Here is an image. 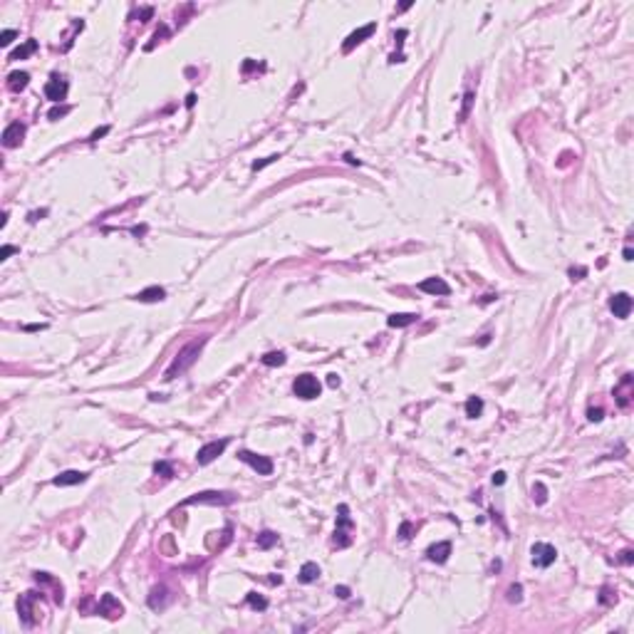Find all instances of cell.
Returning a JSON list of instances; mask_svg holds the SVG:
<instances>
[{
  "mask_svg": "<svg viewBox=\"0 0 634 634\" xmlns=\"http://www.w3.org/2000/svg\"><path fill=\"white\" fill-rule=\"evenodd\" d=\"M206 342H208V337L203 334V337H196V339H191L188 344H183L181 349H179V355H176V360L169 364V369L164 372V379L171 382V379L181 377L186 369H191V367L196 364V360H198V355H201V349H203Z\"/></svg>",
  "mask_w": 634,
  "mask_h": 634,
  "instance_id": "cell-1",
  "label": "cell"
},
{
  "mask_svg": "<svg viewBox=\"0 0 634 634\" xmlns=\"http://www.w3.org/2000/svg\"><path fill=\"white\" fill-rule=\"evenodd\" d=\"M236 496L233 493H223V490H203V493H193L183 501L181 506H198V503H206V506H228L233 503Z\"/></svg>",
  "mask_w": 634,
  "mask_h": 634,
  "instance_id": "cell-2",
  "label": "cell"
},
{
  "mask_svg": "<svg viewBox=\"0 0 634 634\" xmlns=\"http://www.w3.org/2000/svg\"><path fill=\"white\" fill-rule=\"evenodd\" d=\"M293 392L295 396H300V399H317L320 392H322V384L317 382V377H312V374H300L298 379H295V384H293Z\"/></svg>",
  "mask_w": 634,
  "mask_h": 634,
  "instance_id": "cell-3",
  "label": "cell"
},
{
  "mask_svg": "<svg viewBox=\"0 0 634 634\" xmlns=\"http://www.w3.org/2000/svg\"><path fill=\"white\" fill-rule=\"evenodd\" d=\"M238 458H241L243 463H248L250 468H255L258 471V476H270L272 473V461L268 458V456H260V453H253V451H238Z\"/></svg>",
  "mask_w": 634,
  "mask_h": 634,
  "instance_id": "cell-4",
  "label": "cell"
},
{
  "mask_svg": "<svg viewBox=\"0 0 634 634\" xmlns=\"http://www.w3.org/2000/svg\"><path fill=\"white\" fill-rule=\"evenodd\" d=\"M67 92H69V85H67V80H62L60 75H52L50 82L45 85V97L50 102H55V104H60V102L67 99Z\"/></svg>",
  "mask_w": 634,
  "mask_h": 634,
  "instance_id": "cell-5",
  "label": "cell"
},
{
  "mask_svg": "<svg viewBox=\"0 0 634 634\" xmlns=\"http://www.w3.org/2000/svg\"><path fill=\"white\" fill-rule=\"evenodd\" d=\"M530 552H533V565L535 568H550L555 562V557H557V550L547 543H535Z\"/></svg>",
  "mask_w": 634,
  "mask_h": 634,
  "instance_id": "cell-6",
  "label": "cell"
},
{
  "mask_svg": "<svg viewBox=\"0 0 634 634\" xmlns=\"http://www.w3.org/2000/svg\"><path fill=\"white\" fill-rule=\"evenodd\" d=\"M23 139H25V124H23V121H13V124L5 126V131H3V147H5V149L20 147Z\"/></svg>",
  "mask_w": 634,
  "mask_h": 634,
  "instance_id": "cell-7",
  "label": "cell"
},
{
  "mask_svg": "<svg viewBox=\"0 0 634 634\" xmlns=\"http://www.w3.org/2000/svg\"><path fill=\"white\" fill-rule=\"evenodd\" d=\"M226 446H228V439H221V441H211V444H206V446H201L198 453H196V461L201 463V466H206V463H211L216 461L221 453L226 451Z\"/></svg>",
  "mask_w": 634,
  "mask_h": 634,
  "instance_id": "cell-8",
  "label": "cell"
},
{
  "mask_svg": "<svg viewBox=\"0 0 634 634\" xmlns=\"http://www.w3.org/2000/svg\"><path fill=\"white\" fill-rule=\"evenodd\" d=\"M632 295L629 293H617V295H612L609 298V310L614 312V317H619V320H624V317H629V312H632Z\"/></svg>",
  "mask_w": 634,
  "mask_h": 634,
  "instance_id": "cell-9",
  "label": "cell"
},
{
  "mask_svg": "<svg viewBox=\"0 0 634 634\" xmlns=\"http://www.w3.org/2000/svg\"><path fill=\"white\" fill-rule=\"evenodd\" d=\"M40 595L37 592H28V595H23L20 600H18V612H20V619L28 624V627H32L35 622H37V617H35V607H32V602L37 600Z\"/></svg>",
  "mask_w": 634,
  "mask_h": 634,
  "instance_id": "cell-10",
  "label": "cell"
},
{
  "mask_svg": "<svg viewBox=\"0 0 634 634\" xmlns=\"http://www.w3.org/2000/svg\"><path fill=\"white\" fill-rule=\"evenodd\" d=\"M419 290L426 295H451V285L444 277H426L419 283Z\"/></svg>",
  "mask_w": 634,
  "mask_h": 634,
  "instance_id": "cell-11",
  "label": "cell"
},
{
  "mask_svg": "<svg viewBox=\"0 0 634 634\" xmlns=\"http://www.w3.org/2000/svg\"><path fill=\"white\" fill-rule=\"evenodd\" d=\"M121 612H124V607H121L119 600H114V595H102V602L97 607V614H104V617H109V619H117V617H121Z\"/></svg>",
  "mask_w": 634,
  "mask_h": 634,
  "instance_id": "cell-12",
  "label": "cell"
},
{
  "mask_svg": "<svg viewBox=\"0 0 634 634\" xmlns=\"http://www.w3.org/2000/svg\"><path fill=\"white\" fill-rule=\"evenodd\" d=\"M614 399L619 404V409H627L632 401V374H624L622 382L614 387Z\"/></svg>",
  "mask_w": 634,
  "mask_h": 634,
  "instance_id": "cell-13",
  "label": "cell"
},
{
  "mask_svg": "<svg viewBox=\"0 0 634 634\" xmlns=\"http://www.w3.org/2000/svg\"><path fill=\"white\" fill-rule=\"evenodd\" d=\"M377 30V23H369V25H364V28H360V30H355L347 40H344V45H342V50L344 52H349V50H355L360 42H364V37H369L372 32Z\"/></svg>",
  "mask_w": 634,
  "mask_h": 634,
  "instance_id": "cell-14",
  "label": "cell"
},
{
  "mask_svg": "<svg viewBox=\"0 0 634 634\" xmlns=\"http://www.w3.org/2000/svg\"><path fill=\"white\" fill-rule=\"evenodd\" d=\"M449 555H451V543H449V540L431 545V547L426 550V557H429L431 562H439V565H444V562L449 560Z\"/></svg>",
  "mask_w": 634,
  "mask_h": 634,
  "instance_id": "cell-15",
  "label": "cell"
},
{
  "mask_svg": "<svg viewBox=\"0 0 634 634\" xmlns=\"http://www.w3.org/2000/svg\"><path fill=\"white\" fill-rule=\"evenodd\" d=\"M82 481H87V473H82V471H62L60 476L52 478L55 485H77Z\"/></svg>",
  "mask_w": 634,
  "mask_h": 634,
  "instance_id": "cell-16",
  "label": "cell"
},
{
  "mask_svg": "<svg viewBox=\"0 0 634 634\" xmlns=\"http://www.w3.org/2000/svg\"><path fill=\"white\" fill-rule=\"evenodd\" d=\"M419 320V315L416 312H394L387 317V325L389 327H409V325H414Z\"/></svg>",
  "mask_w": 634,
  "mask_h": 634,
  "instance_id": "cell-17",
  "label": "cell"
},
{
  "mask_svg": "<svg viewBox=\"0 0 634 634\" xmlns=\"http://www.w3.org/2000/svg\"><path fill=\"white\" fill-rule=\"evenodd\" d=\"M164 298H166V290L159 288V285H151L147 290H142L139 295H134V300H139V302H161Z\"/></svg>",
  "mask_w": 634,
  "mask_h": 634,
  "instance_id": "cell-18",
  "label": "cell"
},
{
  "mask_svg": "<svg viewBox=\"0 0 634 634\" xmlns=\"http://www.w3.org/2000/svg\"><path fill=\"white\" fill-rule=\"evenodd\" d=\"M28 82H30V75L28 72H10L8 75V90L10 92H23L28 87Z\"/></svg>",
  "mask_w": 634,
  "mask_h": 634,
  "instance_id": "cell-19",
  "label": "cell"
},
{
  "mask_svg": "<svg viewBox=\"0 0 634 634\" xmlns=\"http://www.w3.org/2000/svg\"><path fill=\"white\" fill-rule=\"evenodd\" d=\"M169 602V590L164 587V585H159V587H154L149 595V607L151 609H164Z\"/></svg>",
  "mask_w": 634,
  "mask_h": 634,
  "instance_id": "cell-20",
  "label": "cell"
},
{
  "mask_svg": "<svg viewBox=\"0 0 634 634\" xmlns=\"http://www.w3.org/2000/svg\"><path fill=\"white\" fill-rule=\"evenodd\" d=\"M35 50H37V40H25V45H20L18 50H13L8 60H10V62H15V60H25V57H30V55L35 52Z\"/></svg>",
  "mask_w": 634,
  "mask_h": 634,
  "instance_id": "cell-21",
  "label": "cell"
},
{
  "mask_svg": "<svg viewBox=\"0 0 634 634\" xmlns=\"http://www.w3.org/2000/svg\"><path fill=\"white\" fill-rule=\"evenodd\" d=\"M300 582H305V585H310V582H315L317 577H320V565L317 562H305L300 568Z\"/></svg>",
  "mask_w": 634,
  "mask_h": 634,
  "instance_id": "cell-22",
  "label": "cell"
},
{
  "mask_svg": "<svg viewBox=\"0 0 634 634\" xmlns=\"http://www.w3.org/2000/svg\"><path fill=\"white\" fill-rule=\"evenodd\" d=\"M481 414H483V399L481 396H471L466 401V416L468 419H478Z\"/></svg>",
  "mask_w": 634,
  "mask_h": 634,
  "instance_id": "cell-23",
  "label": "cell"
},
{
  "mask_svg": "<svg viewBox=\"0 0 634 634\" xmlns=\"http://www.w3.org/2000/svg\"><path fill=\"white\" fill-rule=\"evenodd\" d=\"M337 530H352V518H349V508L342 503L339 508H337Z\"/></svg>",
  "mask_w": 634,
  "mask_h": 634,
  "instance_id": "cell-24",
  "label": "cell"
},
{
  "mask_svg": "<svg viewBox=\"0 0 634 634\" xmlns=\"http://www.w3.org/2000/svg\"><path fill=\"white\" fill-rule=\"evenodd\" d=\"M285 352H268V355H263L260 357V362L265 364V367H283L285 364Z\"/></svg>",
  "mask_w": 634,
  "mask_h": 634,
  "instance_id": "cell-25",
  "label": "cell"
},
{
  "mask_svg": "<svg viewBox=\"0 0 634 634\" xmlns=\"http://www.w3.org/2000/svg\"><path fill=\"white\" fill-rule=\"evenodd\" d=\"M272 545H277V535H275L272 530H263V533L258 535V547H260V550H268Z\"/></svg>",
  "mask_w": 634,
  "mask_h": 634,
  "instance_id": "cell-26",
  "label": "cell"
},
{
  "mask_svg": "<svg viewBox=\"0 0 634 634\" xmlns=\"http://www.w3.org/2000/svg\"><path fill=\"white\" fill-rule=\"evenodd\" d=\"M248 604L253 607V609H268V600L263 597V595H258V592H248Z\"/></svg>",
  "mask_w": 634,
  "mask_h": 634,
  "instance_id": "cell-27",
  "label": "cell"
},
{
  "mask_svg": "<svg viewBox=\"0 0 634 634\" xmlns=\"http://www.w3.org/2000/svg\"><path fill=\"white\" fill-rule=\"evenodd\" d=\"M154 473H159V476H164V478H171V476H174V466L166 463V461H156V463H154Z\"/></svg>",
  "mask_w": 634,
  "mask_h": 634,
  "instance_id": "cell-28",
  "label": "cell"
},
{
  "mask_svg": "<svg viewBox=\"0 0 634 634\" xmlns=\"http://www.w3.org/2000/svg\"><path fill=\"white\" fill-rule=\"evenodd\" d=\"M533 501H535V503H540V506H543L545 501H547V488H545L543 483H535V485H533Z\"/></svg>",
  "mask_w": 634,
  "mask_h": 634,
  "instance_id": "cell-29",
  "label": "cell"
},
{
  "mask_svg": "<svg viewBox=\"0 0 634 634\" xmlns=\"http://www.w3.org/2000/svg\"><path fill=\"white\" fill-rule=\"evenodd\" d=\"M471 104H473V92L468 90V92H466V97H463V109H461V114H458V119H461V121L468 117V112H471Z\"/></svg>",
  "mask_w": 634,
  "mask_h": 634,
  "instance_id": "cell-30",
  "label": "cell"
},
{
  "mask_svg": "<svg viewBox=\"0 0 634 634\" xmlns=\"http://www.w3.org/2000/svg\"><path fill=\"white\" fill-rule=\"evenodd\" d=\"M277 159H280L277 154H272V156H265V159H260V161H253V166H250V169H253V171H260V169H265V166L275 164Z\"/></svg>",
  "mask_w": 634,
  "mask_h": 634,
  "instance_id": "cell-31",
  "label": "cell"
},
{
  "mask_svg": "<svg viewBox=\"0 0 634 634\" xmlns=\"http://www.w3.org/2000/svg\"><path fill=\"white\" fill-rule=\"evenodd\" d=\"M69 112H72V107H52V109L47 112V119L57 121L60 117H64V114H69Z\"/></svg>",
  "mask_w": 634,
  "mask_h": 634,
  "instance_id": "cell-32",
  "label": "cell"
},
{
  "mask_svg": "<svg viewBox=\"0 0 634 634\" xmlns=\"http://www.w3.org/2000/svg\"><path fill=\"white\" fill-rule=\"evenodd\" d=\"M600 602H602V604H614V602H617V592H612V587H602V592H600Z\"/></svg>",
  "mask_w": 634,
  "mask_h": 634,
  "instance_id": "cell-33",
  "label": "cell"
},
{
  "mask_svg": "<svg viewBox=\"0 0 634 634\" xmlns=\"http://www.w3.org/2000/svg\"><path fill=\"white\" fill-rule=\"evenodd\" d=\"M523 600V587L520 585H511L508 587V602H520Z\"/></svg>",
  "mask_w": 634,
  "mask_h": 634,
  "instance_id": "cell-34",
  "label": "cell"
},
{
  "mask_svg": "<svg viewBox=\"0 0 634 634\" xmlns=\"http://www.w3.org/2000/svg\"><path fill=\"white\" fill-rule=\"evenodd\" d=\"M411 533H414V525H411L409 520H404V523H401V528H399V538H401V540H409V538H411Z\"/></svg>",
  "mask_w": 634,
  "mask_h": 634,
  "instance_id": "cell-35",
  "label": "cell"
},
{
  "mask_svg": "<svg viewBox=\"0 0 634 634\" xmlns=\"http://www.w3.org/2000/svg\"><path fill=\"white\" fill-rule=\"evenodd\" d=\"M15 37H18V32H15V30H5L3 35H0V45H3V47H8Z\"/></svg>",
  "mask_w": 634,
  "mask_h": 634,
  "instance_id": "cell-36",
  "label": "cell"
},
{
  "mask_svg": "<svg viewBox=\"0 0 634 634\" xmlns=\"http://www.w3.org/2000/svg\"><path fill=\"white\" fill-rule=\"evenodd\" d=\"M568 275H570V280H582V277L587 275V268H582V265H580V268H570Z\"/></svg>",
  "mask_w": 634,
  "mask_h": 634,
  "instance_id": "cell-37",
  "label": "cell"
},
{
  "mask_svg": "<svg viewBox=\"0 0 634 634\" xmlns=\"http://www.w3.org/2000/svg\"><path fill=\"white\" fill-rule=\"evenodd\" d=\"M587 419H590V421H602L604 411L600 409V406H597V409H590V411H587Z\"/></svg>",
  "mask_w": 634,
  "mask_h": 634,
  "instance_id": "cell-38",
  "label": "cell"
},
{
  "mask_svg": "<svg viewBox=\"0 0 634 634\" xmlns=\"http://www.w3.org/2000/svg\"><path fill=\"white\" fill-rule=\"evenodd\" d=\"M107 131H109V126H99V129H94V131H92V136H90V142H99Z\"/></svg>",
  "mask_w": 634,
  "mask_h": 634,
  "instance_id": "cell-39",
  "label": "cell"
},
{
  "mask_svg": "<svg viewBox=\"0 0 634 634\" xmlns=\"http://www.w3.org/2000/svg\"><path fill=\"white\" fill-rule=\"evenodd\" d=\"M619 560H622L624 565H632V562H634V552H632V550H622V552H619Z\"/></svg>",
  "mask_w": 634,
  "mask_h": 634,
  "instance_id": "cell-40",
  "label": "cell"
},
{
  "mask_svg": "<svg viewBox=\"0 0 634 634\" xmlns=\"http://www.w3.org/2000/svg\"><path fill=\"white\" fill-rule=\"evenodd\" d=\"M15 250H18L15 245H3V250H0V260H8V258H10V255L15 253Z\"/></svg>",
  "mask_w": 634,
  "mask_h": 634,
  "instance_id": "cell-41",
  "label": "cell"
},
{
  "mask_svg": "<svg viewBox=\"0 0 634 634\" xmlns=\"http://www.w3.org/2000/svg\"><path fill=\"white\" fill-rule=\"evenodd\" d=\"M334 595L339 597V600H347L349 597V587H344V585H339V587H334Z\"/></svg>",
  "mask_w": 634,
  "mask_h": 634,
  "instance_id": "cell-42",
  "label": "cell"
},
{
  "mask_svg": "<svg viewBox=\"0 0 634 634\" xmlns=\"http://www.w3.org/2000/svg\"><path fill=\"white\" fill-rule=\"evenodd\" d=\"M503 483H506V473H503V471H496V473H493V485H503Z\"/></svg>",
  "mask_w": 634,
  "mask_h": 634,
  "instance_id": "cell-43",
  "label": "cell"
},
{
  "mask_svg": "<svg viewBox=\"0 0 634 634\" xmlns=\"http://www.w3.org/2000/svg\"><path fill=\"white\" fill-rule=\"evenodd\" d=\"M40 216H47V211H40V213L35 211V213H30V216H28V221H30V223H35V221H40Z\"/></svg>",
  "mask_w": 634,
  "mask_h": 634,
  "instance_id": "cell-44",
  "label": "cell"
},
{
  "mask_svg": "<svg viewBox=\"0 0 634 634\" xmlns=\"http://www.w3.org/2000/svg\"><path fill=\"white\" fill-rule=\"evenodd\" d=\"M344 159H347V164H352V166H360V164H362V161H360V159H355L352 154H344Z\"/></svg>",
  "mask_w": 634,
  "mask_h": 634,
  "instance_id": "cell-45",
  "label": "cell"
},
{
  "mask_svg": "<svg viewBox=\"0 0 634 634\" xmlns=\"http://www.w3.org/2000/svg\"><path fill=\"white\" fill-rule=\"evenodd\" d=\"M131 233H134V236H142V233H147V226H136V228H131Z\"/></svg>",
  "mask_w": 634,
  "mask_h": 634,
  "instance_id": "cell-46",
  "label": "cell"
},
{
  "mask_svg": "<svg viewBox=\"0 0 634 634\" xmlns=\"http://www.w3.org/2000/svg\"><path fill=\"white\" fill-rule=\"evenodd\" d=\"M45 327H47V325H28L25 330H28V332H35V330H45Z\"/></svg>",
  "mask_w": 634,
  "mask_h": 634,
  "instance_id": "cell-47",
  "label": "cell"
},
{
  "mask_svg": "<svg viewBox=\"0 0 634 634\" xmlns=\"http://www.w3.org/2000/svg\"><path fill=\"white\" fill-rule=\"evenodd\" d=\"M193 104H196V94H188L186 97V107H193Z\"/></svg>",
  "mask_w": 634,
  "mask_h": 634,
  "instance_id": "cell-48",
  "label": "cell"
},
{
  "mask_svg": "<svg viewBox=\"0 0 634 634\" xmlns=\"http://www.w3.org/2000/svg\"><path fill=\"white\" fill-rule=\"evenodd\" d=\"M327 382H330V387H337V384H339V377H337V374H330Z\"/></svg>",
  "mask_w": 634,
  "mask_h": 634,
  "instance_id": "cell-49",
  "label": "cell"
},
{
  "mask_svg": "<svg viewBox=\"0 0 634 634\" xmlns=\"http://www.w3.org/2000/svg\"><path fill=\"white\" fill-rule=\"evenodd\" d=\"M632 255H634L632 248H624V260H632Z\"/></svg>",
  "mask_w": 634,
  "mask_h": 634,
  "instance_id": "cell-50",
  "label": "cell"
}]
</instances>
